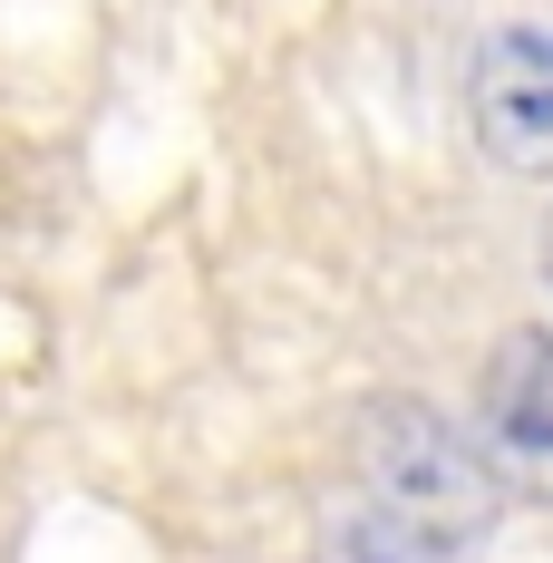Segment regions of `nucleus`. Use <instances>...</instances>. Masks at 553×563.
Masks as SVG:
<instances>
[{
    "label": "nucleus",
    "mask_w": 553,
    "mask_h": 563,
    "mask_svg": "<svg viewBox=\"0 0 553 563\" xmlns=\"http://www.w3.org/2000/svg\"><path fill=\"white\" fill-rule=\"evenodd\" d=\"M369 486H379V506L418 515V525H446L466 544L496 525V466H486V448L456 438L418 398H398V408L369 418Z\"/></svg>",
    "instance_id": "obj_1"
},
{
    "label": "nucleus",
    "mask_w": 553,
    "mask_h": 563,
    "mask_svg": "<svg viewBox=\"0 0 553 563\" xmlns=\"http://www.w3.org/2000/svg\"><path fill=\"white\" fill-rule=\"evenodd\" d=\"M466 117L505 175L553 185V30H534V20L486 30L476 68H466Z\"/></svg>",
    "instance_id": "obj_2"
},
{
    "label": "nucleus",
    "mask_w": 553,
    "mask_h": 563,
    "mask_svg": "<svg viewBox=\"0 0 553 563\" xmlns=\"http://www.w3.org/2000/svg\"><path fill=\"white\" fill-rule=\"evenodd\" d=\"M476 448L496 476L553 496V331H505L476 379Z\"/></svg>",
    "instance_id": "obj_3"
},
{
    "label": "nucleus",
    "mask_w": 553,
    "mask_h": 563,
    "mask_svg": "<svg viewBox=\"0 0 553 563\" xmlns=\"http://www.w3.org/2000/svg\"><path fill=\"white\" fill-rule=\"evenodd\" d=\"M466 554H476L466 534L418 525V515H398V506L350 515V525H340V544H331V563H466Z\"/></svg>",
    "instance_id": "obj_4"
},
{
    "label": "nucleus",
    "mask_w": 553,
    "mask_h": 563,
    "mask_svg": "<svg viewBox=\"0 0 553 563\" xmlns=\"http://www.w3.org/2000/svg\"><path fill=\"white\" fill-rule=\"evenodd\" d=\"M544 273H553V224H544Z\"/></svg>",
    "instance_id": "obj_5"
}]
</instances>
